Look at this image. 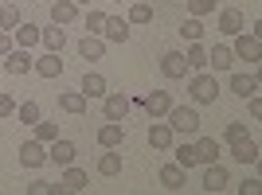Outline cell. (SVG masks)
I'll return each instance as SVG.
<instances>
[{
  "instance_id": "43",
  "label": "cell",
  "mask_w": 262,
  "mask_h": 195,
  "mask_svg": "<svg viewBox=\"0 0 262 195\" xmlns=\"http://www.w3.org/2000/svg\"><path fill=\"white\" fill-rule=\"evenodd\" d=\"M75 4H94V0H75Z\"/></svg>"
},
{
  "instance_id": "23",
  "label": "cell",
  "mask_w": 262,
  "mask_h": 195,
  "mask_svg": "<svg viewBox=\"0 0 262 195\" xmlns=\"http://www.w3.org/2000/svg\"><path fill=\"white\" fill-rule=\"evenodd\" d=\"M208 66L211 70H231V66H235V51H231V47H211L208 51Z\"/></svg>"
},
{
  "instance_id": "26",
  "label": "cell",
  "mask_w": 262,
  "mask_h": 195,
  "mask_svg": "<svg viewBox=\"0 0 262 195\" xmlns=\"http://www.w3.org/2000/svg\"><path fill=\"white\" fill-rule=\"evenodd\" d=\"M39 43L47 47V51H63V43H67V32L55 23V28H39Z\"/></svg>"
},
{
  "instance_id": "31",
  "label": "cell",
  "mask_w": 262,
  "mask_h": 195,
  "mask_svg": "<svg viewBox=\"0 0 262 195\" xmlns=\"http://www.w3.org/2000/svg\"><path fill=\"white\" fill-rule=\"evenodd\" d=\"M78 90H82L86 98H106V78H102V75H86Z\"/></svg>"
},
{
  "instance_id": "24",
  "label": "cell",
  "mask_w": 262,
  "mask_h": 195,
  "mask_svg": "<svg viewBox=\"0 0 262 195\" xmlns=\"http://www.w3.org/2000/svg\"><path fill=\"white\" fill-rule=\"evenodd\" d=\"M98 176H121V152L118 149H106L98 156Z\"/></svg>"
},
{
  "instance_id": "41",
  "label": "cell",
  "mask_w": 262,
  "mask_h": 195,
  "mask_svg": "<svg viewBox=\"0 0 262 195\" xmlns=\"http://www.w3.org/2000/svg\"><path fill=\"white\" fill-rule=\"evenodd\" d=\"M12 47H16V43H12V32H0V59H4Z\"/></svg>"
},
{
  "instance_id": "19",
  "label": "cell",
  "mask_w": 262,
  "mask_h": 195,
  "mask_svg": "<svg viewBox=\"0 0 262 195\" xmlns=\"http://www.w3.org/2000/svg\"><path fill=\"white\" fill-rule=\"evenodd\" d=\"M231 156H235L239 164H254V160H258V141H254V137L235 141V144H231Z\"/></svg>"
},
{
  "instance_id": "36",
  "label": "cell",
  "mask_w": 262,
  "mask_h": 195,
  "mask_svg": "<svg viewBox=\"0 0 262 195\" xmlns=\"http://www.w3.org/2000/svg\"><path fill=\"white\" fill-rule=\"evenodd\" d=\"M16 117H20L24 125H35V121H39V106H35V102H24V106H16Z\"/></svg>"
},
{
  "instance_id": "17",
  "label": "cell",
  "mask_w": 262,
  "mask_h": 195,
  "mask_svg": "<svg viewBox=\"0 0 262 195\" xmlns=\"http://www.w3.org/2000/svg\"><path fill=\"white\" fill-rule=\"evenodd\" d=\"M86 184H90V176L82 172V168H75V164H67V172H63V180H59V187H63V191H86Z\"/></svg>"
},
{
  "instance_id": "16",
  "label": "cell",
  "mask_w": 262,
  "mask_h": 195,
  "mask_svg": "<svg viewBox=\"0 0 262 195\" xmlns=\"http://www.w3.org/2000/svg\"><path fill=\"white\" fill-rule=\"evenodd\" d=\"M12 43L16 47H28V51H32L35 43H39V28H35V23H16V28H12Z\"/></svg>"
},
{
  "instance_id": "1",
  "label": "cell",
  "mask_w": 262,
  "mask_h": 195,
  "mask_svg": "<svg viewBox=\"0 0 262 195\" xmlns=\"http://www.w3.org/2000/svg\"><path fill=\"white\" fill-rule=\"evenodd\" d=\"M188 94H192V102H196V106H215V98H219L215 75L196 70V75H192V82H188Z\"/></svg>"
},
{
  "instance_id": "14",
  "label": "cell",
  "mask_w": 262,
  "mask_h": 195,
  "mask_svg": "<svg viewBox=\"0 0 262 195\" xmlns=\"http://www.w3.org/2000/svg\"><path fill=\"white\" fill-rule=\"evenodd\" d=\"M86 102L90 98L82 94V90H63V94H59V109H63V113H86Z\"/></svg>"
},
{
  "instance_id": "7",
  "label": "cell",
  "mask_w": 262,
  "mask_h": 195,
  "mask_svg": "<svg viewBox=\"0 0 262 195\" xmlns=\"http://www.w3.org/2000/svg\"><path fill=\"white\" fill-rule=\"evenodd\" d=\"M75 144H71V141H63V137H55V141L51 144H47V160H51V164H59V168H67V164H75Z\"/></svg>"
},
{
  "instance_id": "12",
  "label": "cell",
  "mask_w": 262,
  "mask_h": 195,
  "mask_svg": "<svg viewBox=\"0 0 262 195\" xmlns=\"http://www.w3.org/2000/svg\"><path fill=\"white\" fill-rule=\"evenodd\" d=\"M121 141H125V125L121 121H106L98 129V144L102 149H121Z\"/></svg>"
},
{
  "instance_id": "3",
  "label": "cell",
  "mask_w": 262,
  "mask_h": 195,
  "mask_svg": "<svg viewBox=\"0 0 262 195\" xmlns=\"http://www.w3.org/2000/svg\"><path fill=\"white\" fill-rule=\"evenodd\" d=\"M231 51H235V59H247L251 66H258L262 63V39H258V32H239Z\"/></svg>"
},
{
  "instance_id": "40",
  "label": "cell",
  "mask_w": 262,
  "mask_h": 195,
  "mask_svg": "<svg viewBox=\"0 0 262 195\" xmlns=\"http://www.w3.org/2000/svg\"><path fill=\"white\" fill-rule=\"evenodd\" d=\"M28 195H51V184H47V180H35V184H28Z\"/></svg>"
},
{
  "instance_id": "29",
  "label": "cell",
  "mask_w": 262,
  "mask_h": 195,
  "mask_svg": "<svg viewBox=\"0 0 262 195\" xmlns=\"http://www.w3.org/2000/svg\"><path fill=\"white\" fill-rule=\"evenodd\" d=\"M129 28L133 23H153V4H145V0H137V4H129Z\"/></svg>"
},
{
  "instance_id": "39",
  "label": "cell",
  "mask_w": 262,
  "mask_h": 195,
  "mask_svg": "<svg viewBox=\"0 0 262 195\" xmlns=\"http://www.w3.org/2000/svg\"><path fill=\"white\" fill-rule=\"evenodd\" d=\"M12 113H16V102L8 90H0V117H12Z\"/></svg>"
},
{
  "instance_id": "15",
  "label": "cell",
  "mask_w": 262,
  "mask_h": 195,
  "mask_svg": "<svg viewBox=\"0 0 262 195\" xmlns=\"http://www.w3.org/2000/svg\"><path fill=\"white\" fill-rule=\"evenodd\" d=\"M219 156H223V144H219L215 137H200L196 141V160L200 164H215Z\"/></svg>"
},
{
  "instance_id": "21",
  "label": "cell",
  "mask_w": 262,
  "mask_h": 195,
  "mask_svg": "<svg viewBox=\"0 0 262 195\" xmlns=\"http://www.w3.org/2000/svg\"><path fill=\"white\" fill-rule=\"evenodd\" d=\"M215 23H219V32H223V35H239L243 32V12L239 8H223Z\"/></svg>"
},
{
  "instance_id": "13",
  "label": "cell",
  "mask_w": 262,
  "mask_h": 195,
  "mask_svg": "<svg viewBox=\"0 0 262 195\" xmlns=\"http://www.w3.org/2000/svg\"><path fill=\"white\" fill-rule=\"evenodd\" d=\"M161 75H164V78H184V75H188L184 55H180V51H164V55H161Z\"/></svg>"
},
{
  "instance_id": "2",
  "label": "cell",
  "mask_w": 262,
  "mask_h": 195,
  "mask_svg": "<svg viewBox=\"0 0 262 195\" xmlns=\"http://www.w3.org/2000/svg\"><path fill=\"white\" fill-rule=\"evenodd\" d=\"M164 121H168V125H172V133H180V137H192V133H200V113H196L192 106H168Z\"/></svg>"
},
{
  "instance_id": "37",
  "label": "cell",
  "mask_w": 262,
  "mask_h": 195,
  "mask_svg": "<svg viewBox=\"0 0 262 195\" xmlns=\"http://www.w3.org/2000/svg\"><path fill=\"white\" fill-rule=\"evenodd\" d=\"M188 12H192L196 20H204V16L215 12V0H188Z\"/></svg>"
},
{
  "instance_id": "30",
  "label": "cell",
  "mask_w": 262,
  "mask_h": 195,
  "mask_svg": "<svg viewBox=\"0 0 262 195\" xmlns=\"http://www.w3.org/2000/svg\"><path fill=\"white\" fill-rule=\"evenodd\" d=\"M24 16H20V8H16V4H0V32H12V28H16V23H20Z\"/></svg>"
},
{
  "instance_id": "27",
  "label": "cell",
  "mask_w": 262,
  "mask_h": 195,
  "mask_svg": "<svg viewBox=\"0 0 262 195\" xmlns=\"http://www.w3.org/2000/svg\"><path fill=\"white\" fill-rule=\"evenodd\" d=\"M231 94H239V98L258 94V78L254 75H231Z\"/></svg>"
},
{
  "instance_id": "33",
  "label": "cell",
  "mask_w": 262,
  "mask_h": 195,
  "mask_svg": "<svg viewBox=\"0 0 262 195\" xmlns=\"http://www.w3.org/2000/svg\"><path fill=\"white\" fill-rule=\"evenodd\" d=\"M172 152H176V164H180L184 172H188V168H196V164H200V160H196V144H176Z\"/></svg>"
},
{
  "instance_id": "18",
  "label": "cell",
  "mask_w": 262,
  "mask_h": 195,
  "mask_svg": "<svg viewBox=\"0 0 262 195\" xmlns=\"http://www.w3.org/2000/svg\"><path fill=\"white\" fill-rule=\"evenodd\" d=\"M184 180H188V172H184L176 160L161 168V187H168V191H180V187H184Z\"/></svg>"
},
{
  "instance_id": "25",
  "label": "cell",
  "mask_w": 262,
  "mask_h": 195,
  "mask_svg": "<svg viewBox=\"0 0 262 195\" xmlns=\"http://www.w3.org/2000/svg\"><path fill=\"white\" fill-rule=\"evenodd\" d=\"M184 63H188V70H208V47L204 43H188Z\"/></svg>"
},
{
  "instance_id": "4",
  "label": "cell",
  "mask_w": 262,
  "mask_h": 195,
  "mask_svg": "<svg viewBox=\"0 0 262 195\" xmlns=\"http://www.w3.org/2000/svg\"><path fill=\"white\" fill-rule=\"evenodd\" d=\"M172 141H176L172 125H168L164 117H153V125H149V144H153L157 152H168V149H172Z\"/></svg>"
},
{
  "instance_id": "38",
  "label": "cell",
  "mask_w": 262,
  "mask_h": 195,
  "mask_svg": "<svg viewBox=\"0 0 262 195\" xmlns=\"http://www.w3.org/2000/svg\"><path fill=\"white\" fill-rule=\"evenodd\" d=\"M223 137H227V144H235V141H243V137H251V133H247V125H243V121H231Z\"/></svg>"
},
{
  "instance_id": "11",
  "label": "cell",
  "mask_w": 262,
  "mask_h": 195,
  "mask_svg": "<svg viewBox=\"0 0 262 195\" xmlns=\"http://www.w3.org/2000/svg\"><path fill=\"white\" fill-rule=\"evenodd\" d=\"M32 70L39 78H59V75H63V59H59V51H47L43 59H35Z\"/></svg>"
},
{
  "instance_id": "45",
  "label": "cell",
  "mask_w": 262,
  "mask_h": 195,
  "mask_svg": "<svg viewBox=\"0 0 262 195\" xmlns=\"http://www.w3.org/2000/svg\"><path fill=\"white\" fill-rule=\"evenodd\" d=\"M118 4H125V0H118Z\"/></svg>"
},
{
  "instance_id": "8",
  "label": "cell",
  "mask_w": 262,
  "mask_h": 195,
  "mask_svg": "<svg viewBox=\"0 0 262 195\" xmlns=\"http://www.w3.org/2000/svg\"><path fill=\"white\" fill-rule=\"evenodd\" d=\"M102 102H106V106H102V109H106V121H125V117H129V109H133L125 94H110V90H106Z\"/></svg>"
},
{
  "instance_id": "10",
  "label": "cell",
  "mask_w": 262,
  "mask_h": 195,
  "mask_svg": "<svg viewBox=\"0 0 262 195\" xmlns=\"http://www.w3.org/2000/svg\"><path fill=\"white\" fill-rule=\"evenodd\" d=\"M102 39H106V43H125V39H129V20H121V16H106Z\"/></svg>"
},
{
  "instance_id": "9",
  "label": "cell",
  "mask_w": 262,
  "mask_h": 195,
  "mask_svg": "<svg viewBox=\"0 0 262 195\" xmlns=\"http://www.w3.org/2000/svg\"><path fill=\"white\" fill-rule=\"evenodd\" d=\"M20 164H24V168H43V164H47V144L43 141H28L20 149Z\"/></svg>"
},
{
  "instance_id": "34",
  "label": "cell",
  "mask_w": 262,
  "mask_h": 195,
  "mask_svg": "<svg viewBox=\"0 0 262 195\" xmlns=\"http://www.w3.org/2000/svg\"><path fill=\"white\" fill-rule=\"evenodd\" d=\"M55 137H59V125H55V121H35V141L51 144Z\"/></svg>"
},
{
  "instance_id": "44",
  "label": "cell",
  "mask_w": 262,
  "mask_h": 195,
  "mask_svg": "<svg viewBox=\"0 0 262 195\" xmlns=\"http://www.w3.org/2000/svg\"><path fill=\"white\" fill-rule=\"evenodd\" d=\"M0 4H8V0H0Z\"/></svg>"
},
{
  "instance_id": "28",
  "label": "cell",
  "mask_w": 262,
  "mask_h": 195,
  "mask_svg": "<svg viewBox=\"0 0 262 195\" xmlns=\"http://www.w3.org/2000/svg\"><path fill=\"white\" fill-rule=\"evenodd\" d=\"M78 55H82V59H102V55H106V39H102V35H86V39L78 43Z\"/></svg>"
},
{
  "instance_id": "42",
  "label": "cell",
  "mask_w": 262,
  "mask_h": 195,
  "mask_svg": "<svg viewBox=\"0 0 262 195\" xmlns=\"http://www.w3.org/2000/svg\"><path fill=\"white\" fill-rule=\"evenodd\" d=\"M254 191H258V180H243L239 184V195H254Z\"/></svg>"
},
{
  "instance_id": "22",
  "label": "cell",
  "mask_w": 262,
  "mask_h": 195,
  "mask_svg": "<svg viewBox=\"0 0 262 195\" xmlns=\"http://www.w3.org/2000/svg\"><path fill=\"white\" fill-rule=\"evenodd\" d=\"M168 106H172L168 90H153V94L145 98V109H149V117H164V113H168Z\"/></svg>"
},
{
  "instance_id": "6",
  "label": "cell",
  "mask_w": 262,
  "mask_h": 195,
  "mask_svg": "<svg viewBox=\"0 0 262 195\" xmlns=\"http://www.w3.org/2000/svg\"><path fill=\"white\" fill-rule=\"evenodd\" d=\"M200 184H204V191H211V195H219L223 191V187L231 184L227 180V168H223V164H204V180H200Z\"/></svg>"
},
{
  "instance_id": "32",
  "label": "cell",
  "mask_w": 262,
  "mask_h": 195,
  "mask_svg": "<svg viewBox=\"0 0 262 195\" xmlns=\"http://www.w3.org/2000/svg\"><path fill=\"white\" fill-rule=\"evenodd\" d=\"M180 35H184L188 43H200V39H204V23H200L196 16H188V20L180 23Z\"/></svg>"
},
{
  "instance_id": "35",
  "label": "cell",
  "mask_w": 262,
  "mask_h": 195,
  "mask_svg": "<svg viewBox=\"0 0 262 195\" xmlns=\"http://www.w3.org/2000/svg\"><path fill=\"white\" fill-rule=\"evenodd\" d=\"M102 28H106V12L90 8L86 12V35H102Z\"/></svg>"
},
{
  "instance_id": "20",
  "label": "cell",
  "mask_w": 262,
  "mask_h": 195,
  "mask_svg": "<svg viewBox=\"0 0 262 195\" xmlns=\"http://www.w3.org/2000/svg\"><path fill=\"white\" fill-rule=\"evenodd\" d=\"M75 16H78V4H75V0H55V4H51V20L59 23V28L75 23Z\"/></svg>"
},
{
  "instance_id": "5",
  "label": "cell",
  "mask_w": 262,
  "mask_h": 195,
  "mask_svg": "<svg viewBox=\"0 0 262 195\" xmlns=\"http://www.w3.org/2000/svg\"><path fill=\"white\" fill-rule=\"evenodd\" d=\"M32 63H35V59L28 55V47H12V51L0 59V66H4L8 75H28V70H32Z\"/></svg>"
}]
</instances>
